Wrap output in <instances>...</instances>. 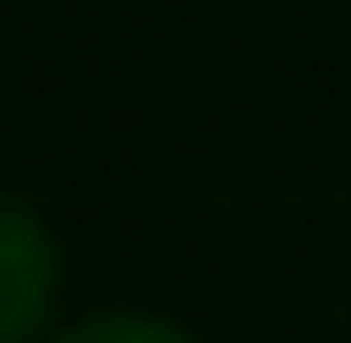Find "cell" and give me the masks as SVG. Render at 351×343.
Wrapping results in <instances>:
<instances>
[{"instance_id":"obj_1","label":"cell","mask_w":351,"mask_h":343,"mask_svg":"<svg viewBox=\"0 0 351 343\" xmlns=\"http://www.w3.org/2000/svg\"><path fill=\"white\" fill-rule=\"evenodd\" d=\"M55 289H63L55 234L39 227L32 203H8L0 211V343H47Z\"/></svg>"},{"instance_id":"obj_2","label":"cell","mask_w":351,"mask_h":343,"mask_svg":"<svg viewBox=\"0 0 351 343\" xmlns=\"http://www.w3.org/2000/svg\"><path fill=\"white\" fill-rule=\"evenodd\" d=\"M47 343H195V335L172 328L164 312H86L71 328H55Z\"/></svg>"}]
</instances>
